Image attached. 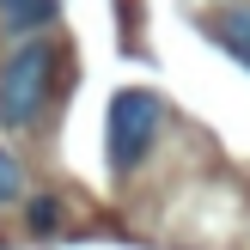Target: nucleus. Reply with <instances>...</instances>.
<instances>
[{
	"label": "nucleus",
	"instance_id": "obj_1",
	"mask_svg": "<svg viewBox=\"0 0 250 250\" xmlns=\"http://www.w3.org/2000/svg\"><path fill=\"white\" fill-rule=\"evenodd\" d=\"M61 92V55L49 37L12 43V55L0 61V122L6 128H31Z\"/></svg>",
	"mask_w": 250,
	"mask_h": 250
},
{
	"label": "nucleus",
	"instance_id": "obj_2",
	"mask_svg": "<svg viewBox=\"0 0 250 250\" xmlns=\"http://www.w3.org/2000/svg\"><path fill=\"white\" fill-rule=\"evenodd\" d=\"M171 110L159 92H146V85H122L116 98H110V141H104V159L116 177H128V171H141V159L159 146V134H165Z\"/></svg>",
	"mask_w": 250,
	"mask_h": 250
},
{
	"label": "nucleus",
	"instance_id": "obj_3",
	"mask_svg": "<svg viewBox=\"0 0 250 250\" xmlns=\"http://www.w3.org/2000/svg\"><path fill=\"white\" fill-rule=\"evenodd\" d=\"M61 19V0H0V31L12 43H31Z\"/></svg>",
	"mask_w": 250,
	"mask_h": 250
},
{
	"label": "nucleus",
	"instance_id": "obj_4",
	"mask_svg": "<svg viewBox=\"0 0 250 250\" xmlns=\"http://www.w3.org/2000/svg\"><path fill=\"white\" fill-rule=\"evenodd\" d=\"M208 31H214V43L250 73V6H220L214 19H208Z\"/></svg>",
	"mask_w": 250,
	"mask_h": 250
},
{
	"label": "nucleus",
	"instance_id": "obj_5",
	"mask_svg": "<svg viewBox=\"0 0 250 250\" xmlns=\"http://www.w3.org/2000/svg\"><path fill=\"white\" fill-rule=\"evenodd\" d=\"M24 226L43 232V238L61 232V202H55V195H31V202H24Z\"/></svg>",
	"mask_w": 250,
	"mask_h": 250
},
{
	"label": "nucleus",
	"instance_id": "obj_6",
	"mask_svg": "<svg viewBox=\"0 0 250 250\" xmlns=\"http://www.w3.org/2000/svg\"><path fill=\"white\" fill-rule=\"evenodd\" d=\"M19 195H24V165L6 153V146H0V208H12Z\"/></svg>",
	"mask_w": 250,
	"mask_h": 250
}]
</instances>
